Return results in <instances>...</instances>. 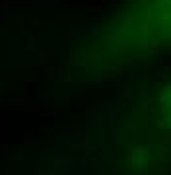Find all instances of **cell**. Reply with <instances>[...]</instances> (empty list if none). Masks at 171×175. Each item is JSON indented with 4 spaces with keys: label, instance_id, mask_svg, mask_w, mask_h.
I'll return each mask as SVG.
<instances>
[{
    "label": "cell",
    "instance_id": "6da1fadb",
    "mask_svg": "<svg viewBox=\"0 0 171 175\" xmlns=\"http://www.w3.org/2000/svg\"><path fill=\"white\" fill-rule=\"evenodd\" d=\"M103 57H142L171 49V0H125L91 41Z\"/></svg>",
    "mask_w": 171,
    "mask_h": 175
}]
</instances>
